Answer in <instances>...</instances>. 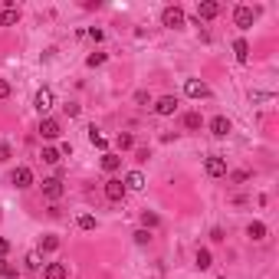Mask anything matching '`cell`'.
<instances>
[{
	"label": "cell",
	"mask_w": 279,
	"mask_h": 279,
	"mask_svg": "<svg viewBox=\"0 0 279 279\" xmlns=\"http://www.w3.org/2000/svg\"><path fill=\"white\" fill-rule=\"evenodd\" d=\"M260 16V10H253V7H247V3H240L237 10H233V23L240 26V30H250L253 26V20Z\"/></svg>",
	"instance_id": "6da1fadb"
},
{
	"label": "cell",
	"mask_w": 279,
	"mask_h": 279,
	"mask_svg": "<svg viewBox=\"0 0 279 279\" xmlns=\"http://www.w3.org/2000/svg\"><path fill=\"white\" fill-rule=\"evenodd\" d=\"M161 23H164L167 30L184 26V10H181V7H164V10H161Z\"/></svg>",
	"instance_id": "7a4b0ae2"
},
{
	"label": "cell",
	"mask_w": 279,
	"mask_h": 279,
	"mask_svg": "<svg viewBox=\"0 0 279 279\" xmlns=\"http://www.w3.org/2000/svg\"><path fill=\"white\" fill-rule=\"evenodd\" d=\"M125 184L119 181V177H112V181H105V197L112 200V204H119V200H125Z\"/></svg>",
	"instance_id": "3957f363"
},
{
	"label": "cell",
	"mask_w": 279,
	"mask_h": 279,
	"mask_svg": "<svg viewBox=\"0 0 279 279\" xmlns=\"http://www.w3.org/2000/svg\"><path fill=\"white\" fill-rule=\"evenodd\" d=\"M204 171H207L210 177H223L227 174V161H223L220 154H210V158L204 161Z\"/></svg>",
	"instance_id": "277c9868"
},
{
	"label": "cell",
	"mask_w": 279,
	"mask_h": 279,
	"mask_svg": "<svg viewBox=\"0 0 279 279\" xmlns=\"http://www.w3.org/2000/svg\"><path fill=\"white\" fill-rule=\"evenodd\" d=\"M184 92H187L191 99H207L210 96V89L204 86L200 79H187V82H184Z\"/></svg>",
	"instance_id": "5b68a950"
},
{
	"label": "cell",
	"mask_w": 279,
	"mask_h": 279,
	"mask_svg": "<svg viewBox=\"0 0 279 279\" xmlns=\"http://www.w3.org/2000/svg\"><path fill=\"white\" fill-rule=\"evenodd\" d=\"M210 132H214L217 138H227L233 132V125H230V119L227 115H217V119H210Z\"/></svg>",
	"instance_id": "8992f818"
},
{
	"label": "cell",
	"mask_w": 279,
	"mask_h": 279,
	"mask_svg": "<svg viewBox=\"0 0 279 279\" xmlns=\"http://www.w3.org/2000/svg\"><path fill=\"white\" fill-rule=\"evenodd\" d=\"M177 112V99L174 96H161L158 102H154V115H174Z\"/></svg>",
	"instance_id": "52a82bcc"
},
{
	"label": "cell",
	"mask_w": 279,
	"mask_h": 279,
	"mask_svg": "<svg viewBox=\"0 0 279 279\" xmlns=\"http://www.w3.org/2000/svg\"><path fill=\"white\" fill-rule=\"evenodd\" d=\"M43 194H46L49 200H59L63 197V181H59V177H46V181H43Z\"/></svg>",
	"instance_id": "ba28073f"
},
{
	"label": "cell",
	"mask_w": 279,
	"mask_h": 279,
	"mask_svg": "<svg viewBox=\"0 0 279 279\" xmlns=\"http://www.w3.org/2000/svg\"><path fill=\"white\" fill-rule=\"evenodd\" d=\"M217 13H220V3H217V0H204V3H197V20H214Z\"/></svg>",
	"instance_id": "9c48e42d"
},
{
	"label": "cell",
	"mask_w": 279,
	"mask_h": 279,
	"mask_svg": "<svg viewBox=\"0 0 279 279\" xmlns=\"http://www.w3.org/2000/svg\"><path fill=\"white\" fill-rule=\"evenodd\" d=\"M33 105H36L40 112H49V109H53V89H46V86H43L40 92L33 96Z\"/></svg>",
	"instance_id": "30bf717a"
},
{
	"label": "cell",
	"mask_w": 279,
	"mask_h": 279,
	"mask_svg": "<svg viewBox=\"0 0 279 279\" xmlns=\"http://www.w3.org/2000/svg\"><path fill=\"white\" fill-rule=\"evenodd\" d=\"M10 181H13V187H20V191H23V187H30V184H33V171H30V167H16Z\"/></svg>",
	"instance_id": "8fae6325"
},
{
	"label": "cell",
	"mask_w": 279,
	"mask_h": 279,
	"mask_svg": "<svg viewBox=\"0 0 279 279\" xmlns=\"http://www.w3.org/2000/svg\"><path fill=\"white\" fill-rule=\"evenodd\" d=\"M59 132H63V128H59V122L49 119V115L40 122V135H43V138H59Z\"/></svg>",
	"instance_id": "7c38bea8"
},
{
	"label": "cell",
	"mask_w": 279,
	"mask_h": 279,
	"mask_svg": "<svg viewBox=\"0 0 279 279\" xmlns=\"http://www.w3.org/2000/svg\"><path fill=\"white\" fill-rule=\"evenodd\" d=\"M122 184H125V191H141V187H144V174H141V171H128Z\"/></svg>",
	"instance_id": "4fadbf2b"
},
{
	"label": "cell",
	"mask_w": 279,
	"mask_h": 279,
	"mask_svg": "<svg viewBox=\"0 0 279 279\" xmlns=\"http://www.w3.org/2000/svg\"><path fill=\"white\" fill-rule=\"evenodd\" d=\"M266 233H270V230H266V223H263V220H253V223L247 227V237L256 240V243H260V240H266Z\"/></svg>",
	"instance_id": "5bb4252c"
},
{
	"label": "cell",
	"mask_w": 279,
	"mask_h": 279,
	"mask_svg": "<svg viewBox=\"0 0 279 279\" xmlns=\"http://www.w3.org/2000/svg\"><path fill=\"white\" fill-rule=\"evenodd\" d=\"M69 276V270H66L63 263H49L46 270H43V279H66Z\"/></svg>",
	"instance_id": "9a60e30c"
},
{
	"label": "cell",
	"mask_w": 279,
	"mask_h": 279,
	"mask_svg": "<svg viewBox=\"0 0 279 279\" xmlns=\"http://www.w3.org/2000/svg\"><path fill=\"white\" fill-rule=\"evenodd\" d=\"M119 167H122V154H112V151L102 154V171L112 174V171H119Z\"/></svg>",
	"instance_id": "2e32d148"
},
{
	"label": "cell",
	"mask_w": 279,
	"mask_h": 279,
	"mask_svg": "<svg viewBox=\"0 0 279 279\" xmlns=\"http://www.w3.org/2000/svg\"><path fill=\"white\" fill-rule=\"evenodd\" d=\"M16 20H20V10L16 7H3L0 10V26H13Z\"/></svg>",
	"instance_id": "e0dca14e"
},
{
	"label": "cell",
	"mask_w": 279,
	"mask_h": 279,
	"mask_svg": "<svg viewBox=\"0 0 279 279\" xmlns=\"http://www.w3.org/2000/svg\"><path fill=\"white\" fill-rule=\"evenodd\" d=\"M184 128H191V132L204 128V119H200V112H187V115H184Z\"/></svg>",
	"instance_id": "ac0fdd59"
},
{
	"label": "cell",
	"mask_w": 279,
	"mask_h": 279,
	"mask_svg": "<svg viewBox=\"0 0 279 279\" xmlns=\"http://www.w3.org/2000/svg\"><path fill=\"white\" fill-rule=\"evenodd\" d=\"M89 141L96 144L99 151H105V148H109V138H105V135H99V128H89Z\"/></svg>",
	"instance_id": "d6986e66"
},
{
	"label": "cell",
	"mask_w": 279,
	"mask_h": 279,
	"mask_svg": "<svg viewBox=\"0 0 279 279\" xmlns=\"http://www.w3.org/2000/svg\"><path fill=\"white\" fill-rule=\"evenodd\" d=\"M233 53H237L240 63H247V59H250V43L247 40H237V43H233Z\"/></svg>",
	"instance_id": "ffe728a7"
},
{
	"label": "cell",
	"mask_w": 279,
	"mask_h": 279,
	"mask_svg": "<svg viewBox=\"0 0 279 279\" xmlns=\"http://www.w3.org/2000/svg\"><path fill=\"white\" fill-rule=\"evenodd\" d=\"M59 250V237H43L40 240V253H56Z\"/></svg>",
	"instance_id": "44dd1931"
},
{
	"label": "cell",
	"mask_w": 279,
	"mask_h": 279,
	"mask_svg": "<svg viewBox=\"0 0 279 279\" xmlns=\"http://www.w3.org/2000/svg\"><path fill=\"white\" fill-rule=\"evenodd\" d=\"M40 158L46 161V164H59V158H63V154H59V148H43Z\"/></svg>",
	"instance_id": "7402d4cb"
},
{
	"label": "cell",
	"mask_w": 279,
	"mask_h": 279,
	"mask_svg": "<svg viewBox=\"0 0 279 279\" xmlns=\"http://www.w3.org/2000/svg\"><path fill=\"white\" fill-rule=\"evenodd\" d=\"M197 266H200V270H210V266H214V260H210V250H197Z\"/></svg>",
	"instance_id": "603a6c76"
},
{
	"label": "cell",
	"mask_w": 279,
	"mask_h": 279,
	"mask_svg": "<svg viewBox=\"0 0 279 279\" xmlns=\"http://www.w3.org/2000/svg\"><path fill=\"white\" fill-rule=\"evenodd\" d=\"M76 223H79V230H96V217H92V214H82Z\"/></svg>",
	"instance_id": "cb8c5ba5"
},
{
	"label": "cell",
	"mask_w": 279,
	"mask_h": 279,
	"mask_svg": "<svg viewBox=\"0 0 279 279\" xmlns=\"http://www.w3.org/2000/svg\"><path fill=\"white\" fill-rule=\"evenodd\" d=\"M128 148H135V138L128 135V132H122L119 135V151H128Z\"/></svg>",
	"instance_id": "d4e9b609"
},
{
	"label": "cell",
	"mask_w": 279,
	"mask_h": 279,
	"mask_svg": "<svg viewBox=\"0 0 279 279\" xmlns=\"http://www.w3.org/2000/svg\"><path fill=\"white\" fill-rule=\"evenodd\" d=\"M135 243H138V247H148V243H151V230H144V227L135 230Z\"/></svg>",
	"instance_id": "484cf974"
},
{
	"label": "cell",
	"mask_w": 279,
	"mask_h": 279,
	"mask_svg": "<svg viewBox=\"0 0 279 279\" xmlns=\"http://www.w3.org/2000/svg\"><path fill=\"white\" fill-rule=\"evenodd\" d=\"M105 63V53H92V56H86V66L89 69H96V66H102Z\"/></svg>",
	"instance_id": "4316f807"
},
{
	"label": "cell",
	"mask_w": 279,
	"mask_h": 279,
	"mask_svg": "<svg viewBox=\"0 0 279 279\" xmlns=\"http://www.w3.org/2000/svg\"><path fill=\"white\" fill-rule=\"evenodd\" d=\"M0 276H3V279H13V276H16V266H10L7 260H0Z\"/></svg>",
	"instance_id": "83f0119b"
},
{
	"label": "cell",
	"mask_w": 279,
	"mask_h": 279,
	"mask_svg": "<svg viewBox=\"0 0 279 279\" xmlns=\"http://www.w3.org/2000/svg\"><path fill=\"white\" fill-rule=\"evenodd\" d=\"M10 158H13V148L7 141H0V161H10Z\"/></svg>",
	"instance_id": "f1b7e54d"
},
{
	"label": "cell",
	"mask_w": 279,
	"mask_h": 279,
	"mask_svg": "<svg viewBox=\"0 0 279 279\" xmlns=\"http://www.w3.org/2000/svg\"><path fill=\"white\" fill-rule=\"evenodd\" d=\"M23 266H26V270H40L43 263H40V256H36V253H30V256H26V263H23Z\"/></svg>",
	"instance_id": "f546056e"
},
{
	"label": "cell",
	"mask_w": 279,
	"mask_h": 279,
	"mask_svg": "<svg viewBox=\"0 0 279 279\" xmlns=\"http://www.w3.org/2000/svg\"><path fill=\"white\" fill-rule=\"evenodd\" d=\"M141 223H144V230H151V227H158V214H144V217H141Z\"/></svg>",
	"instance_id": "4dcf8cb0"
},
{
	"label": "cell",
	"mask_w": 279,
	"mask_h": 279,
	"mask_svg": "<svg viewBox=\"0 0 279 279\" xmlns=\"http://www.w3.org/2000/svg\"><path fill=\"white\" fill-rule=\"evenodd\" d=\"M63 112L69 115V119H76V115H79V105H76V102H66V105H63Z\"/></svg>",
	"instance_id": "1f68e13d"
},
{
	"label": "cell",
	"mask_w": 279,
	"mask_h": 279,
	"mask_svg": "<svg viewBox=\"0 0 279 279\" xmlns=\"http://www.w3.org/2000/svg\"><path fill=\"white\" fill-rule=\"evenodd\" d=\"M135 102H138V105H151V96L141 89V92H135Z\"/></svg>",
	"instance_id": "d6a6232c"
},
{
	"label": "cell",
	"mask_w": 279,
	"mask_h": 279,
	"mask_svg": "<svg viewBox=\"0 0 279 279\" xmlns=\"http://www.w3.org/2000/svg\"><path fill=\"white\" fill-rule=\"evenodd\" d=\"M7 253H10V240H7V237H0V260H3Z\"/></svg>",
	"instance_id": "836d02e7"
},
{
	"label": "cell",
	"mask_w": 279,
	"mask_h": 279,
	"mask_svg": "<svg viewBox=\"0 0 279 279\" xmlns=\"http://www.w3.org/2000/svg\"><path fill=\"white\" fill-rule=\"evenodd\" d=\"M7 96H10V82L0 79V99H7Z\"/></svg>",
	"instance_id": "e575fe53"
},
{
	"label": "cell",
	"mask_w": 279,
	"mask_h": 279,
	"mask_svg": "<svg viewBox=\"0 0 279 279\" xmlns=\"http://www.w3.org/2000/svg\"><path fill=\"white\" fill-rule=\"evenodd\" d=\"M89 36H92V40H96V43H102V40H105V33H102V30H96V26L89 30Z\"/></svg>",
	"instance_id": "d590c367"
},
{
	"label": "cell",
	"mask_w": 279,
	"mask_h": 279,
	"mask_svg": "<svg viewBox=\"0 0 279 279\" xmlns=\"http://www.w3.org/2000/svg\"><path fill=\"white\" fill-rule=\"evenodd\" d=\"M135 158H138V161H148L151 154H148V148H138V151H135Z\"/></svg>",
	"instance_id": "8d00e7d4"
},
{
	"label": "cell",
	"mask_w": 279,
	"mask_h": 279,
	"mask_svg": "<svg viewBox=\"0 0 279 279\" xmlns=\"http://www.w3.org/2000/svg\"><path fill=\"white\" fill-rule=\"evenodd\" d=\"M210 240H217V243L223 240V230H220V227H214V230H210Z\"/></svg>",
	"instance_id": "74e56055"
}]
</instances>
